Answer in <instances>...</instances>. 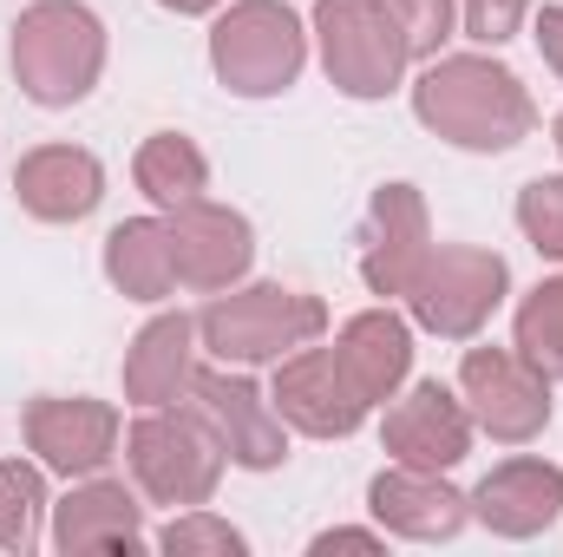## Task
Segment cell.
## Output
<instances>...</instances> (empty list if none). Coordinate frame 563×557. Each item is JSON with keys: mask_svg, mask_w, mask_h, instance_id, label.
Masks as SVG:
<instances>
[{"mask_svg": "<svg viewBox=\"0 0 563 557\" xmlns=\"http://www.w3.org/2000/svg\"><path fill=\"white\" fill-rule=\"evenodd\" d=\"M413 112H420L426 132H439L459 151H511V144L531 139L538 125V106L525 92V79L485 53H452V59H432L413 86Z\"/></svg>", "mask_w": 563, "mask_h": 557, "instance_id": "1", "label": "cell"}, {"mask_svg": "<svg viewBox=\"0 0 563 557\" xmlns=\"http://www.w3.org/2000/svg\"><path fill=\"white\" fill-rule=\"evenodd\" d=\"M106 73V26L86 0H33L13 20V79L33 106H79Z\"/></svg>", "mask_w": 563, "mask_h": 557, "instance_id": "2", "label": "cell"}, {"mask_svg": "<svg viewBox=\"0 0 563 557\" xmlns=\"http://www.w3.org/2000/svg\"><path fill=\"white\" fill-rule=\"evenodd\" d=\"M328 328V302L308 288H282V282H256L236 295H217L197 315V341L230 368H256V361H282L308 341H321Z\"/></svg>", "mask_w": 563, "mask_h": 557, "instance_id": "3", "label": "cell"}, {"mask_svg": "<svg viewBox=\"0 0 563 557\" xmlns=\"http://www.w3.org/2000/svg\"><path fill=\"white\" fill-rule=\"evenodd\" d=\"M308 59V33L295 20V7L282 0H236L217 26H210V66L236 99H276L301 79Z\"/></svg>", "mask_w": 563, "mask_h": 557, "instance_id": "4", "label": "cell"}, {"mask_svg": "<svg viewBox=\"0 0 563 557\" xmlns=\"http://www.w3.org/2000/svg\"><path fill=\"white\" fill-rule=\"evenodd\" d=\"M125 459H132V479L157 505H210L217 485H223V446L217 433L197 414H177V407H144V419L125 433Z\"/></svg>", "mask_w": 563, "mask_h": 557, "instance_id": "5", "label": "cell"}, {"mask_svg": "<svg viewBox=\"0 0 563 557\" xmlns=\"http://www.w3.org/2000/svg\"><path fill=\"white\" fill-rule=\"evenodd\" d=\"M314 33H321V66L347 99H387L413 59L387 0H314Z\"/></svg>", "mask_w": 563, "mask_h": 557, "instance_id": "6", "label": "cell"}, {"mask_svg": "<svg viewBox=\"0 0 563 557\" xmlns=\"http://www.w3.org/2000/svg\"><path fill=\"white\" fill-rule=\"evenodd\" d=\"M505 288H511V270H505L498 250L445 243V250L426 256V270H420L407 302H413V321L420 328L445 335V341H472L492 321V308L505 302Z\"/></svg>", "mask_w": 563, "mask_h": 557, "instance_id": "7", "label": "cell"}, {"mask_svg": "<svg viewBox=\"0 0 563 557\" xmlns=\"http://www.w3.org/2000/svg\"><path fill=\"white\" fill-rule=\"evenodd\" d=\"M459 394L472 407V426H485L505 446H525L551 426V381L518 348H465Z\"/></svg>", "mask_w": 563, "mask_h": 557, "instance_id": "8", "label": "cell"}, {"mask_svg": "<svg viewBox=\"0 0 563 557\" xmlns=\"http://www.w3.org/2000/svg\"><path fill=\"white\" fill-rule=\"evenodd\" d=\"M190 414L217 433L223 459L243 466V472H276L282 459H288L282 414L263 401L256 381H243V374H230V368H197V374H190Z\"/></svg>", "mask_w": 563, "mask_h": 557, "instance_id": "9", "label": "cell"}, {"mask_svg": "<svg viewBox=\"0 0 563 557\" xmlns=\"http://www.w3.org/2000/svg\"><path fill=\"white\" fill-rule=\"evenodd\" d=\"M170 263H177V282L184 288H203V295H223L250 276L256 263V230L250 217L197 197L184 210H170Z\"/></svg>", "mask_w": 563, "mask_h": 557, "instance_id": "10", "label": "cell"}, {"mask_svg": "<svg viewBox=\"0 0 563 557\" xmlns=\"http://www.w3.org/2000/svg\"><path fill=\"white\" fill-rule=\"evenodd\" d=\"M426 256H432V223L413 184H380L367 204V230H361V282L374 295H413Z\"/></svg>", "mask_w": 563, "mask_h": 557, "instance_id": "11", "label": "cell"}, {"mask_svg": "<svg viewBox=\"0 0 563 557\" xmlns=\"http://www.w3.org/2000/svg\"><path fill=\"white\" fill-rule=\"evenodd\" d=\"M26 446L40 452L46 472L92 479L119 452V407L112 401H86V394H73V401L46 394V401L26 407Z\"/></svg>", "mask_w": 563, "mask_h": 557, "instance_id": "12", "label": "cell"}, {"mask_svg": "<svg viewBox=\"0 0 563 557\" xmlns=\"http://www.w3.org/2000/svg\"><path fill=\"white\" fill-rule=\"evenodd\" d=\"M276 414L295 426V433H308V439H347L361 419H367V401L347 387V374H341V361H334V348H295V354H282L276 368Z\"/></svg>", "mask_w": 563, "mask_h": 557, "instance_id": "13", "label": "cell"}, {"mask_svg": "<svg viewBox=\"0 0 563 557\" xmlns=\"http://www.w3.org/2000/svg\"><path fill=\"white\" fill-rule=\"evenodd\" d=\"M387 452L400 466H426V472H452L465 452H472V407L439 387V381H420L407 387L394 407H387V426H380Z\"/></svg>", "mask_w": 563, "mask_h": 557, "instance_id": "14", "label": "cell"}, {"mask_svg": "<svg viewBox=\"0 0 563 557\" xmlns=\"http://www.w3.org/2000/svg\"><path fill=\"white\" fill-rule=\"evenodd\" d=\"M367 512L394 532V538H459V525L472 518V499L459 485H445V472H426V466H387L374 485H367Z\"/></svg>", "mask_w": 563, "mask_h": 557, "instance_id": "15", "label": "cell"}, {"mask_svg": "<svg viewBox=\"0 0 563 557\" xmlns=\"http://www.w3.org/2000/svg\"><path fill=\"white\" fill-rule=\"evenodd\" d=\"M13 197H20V210L40 217V223H79V217H92L99 197H106V164H99L92 151H79V144H40V151L20 157Z\"/></svg>", "mask_w": 563, "mask_h": 557, "instance_id": "16", "label": "cell"}, {"mask_svg": "<svg viewBox=\"0 0 563 557\" xmlns=\"http://www.w3.org/2000/svg\"><path fill=\"white\" fill-rule=\"evenodd\" d=\"M472 518L498 538H538L563 518V466L551 459H505L472 492Z\"/></svg>", "mask_w": 563, "mask_h": 557, "instance_id": "17", "label": "cell"}, {"mask_svg": "<svg viewBox=\"0 0 563 557\" xmlns=\"http://www.w3.org/2000/svg\"><path fill=\"white\" fill-rule=\"evenodd\" d=\"M144 545V512L139 499L119 479H86L59 499L53 512V551L79 557V551H139Z\"/></svg>", "mask_w": 563, "mask_h": 557, "instance_id": "18", "label": "cell"}, {"mask_svg": "<svg viewBox=\"0 0 563 557\" xmlns=\"http://www.w3.org/2000/svg\"><path fill=\"white\" fill-rule=\"evenodd\" d=\"M334 361L347 374V387L374 407V401H394L407 387V368H413V328L394 315V308H367L354 315L341 335H334Z\"/></svg>", "mask_w": 563, "mask_h": 557, "instance_id": "19", "label": "cell"}, {"mask_svg": "<svg viewBox=\"0 0 563 557\" xmlns=\"http://www.w3.org/2000/svg\"><path fill=\"white\" fill-rule=\"evenodd\" d=\"M190 374H197V321L190 315H157L132 335L125 394L139 407H170L177 394H190Z\"/></svg>", "mask_w": 563, "mask_h": 557, "instance_id": "20", "label": "cell"}, {"mask_svg": "<svg viewBox=\"0 0 563 557\" xmlns=\"http://www.w3.org/2000/svg\"><path fill=\"white\" fill-rule=\"evenodd\" d=\"M106 276L132 302H164L177 288V263H170V223L157 217H132L106 237Z\"/></svg>", "mask_w": 563, "mask_h": 557, "instance_id": "21", "label": "cell"}, {"mask_svg": "<svg viewBox=\"0 0 563 557\" xmlns=\"http://www.w3.org/2000/svg\"><path fill=\"white\" fill-rule=\"evenodd\" d=\"M132 177H139V190L157 210H184V204H197L210 190V157L184 139V132H157V139L139 144Z\"/></svg>", "mask_w": 563, "mask_h": 557, "instance_id": "22", "label": "cell"}, {"mask_svg": "<svg viewBox=\"0 0 563 557\" xmlns=\"http://www.w3.org/2000/svg\"><path fill=\"white\" fill-rule=\"evenodd\" d=\"M518 354H525L544 381H563V276L538 282V288L518 302Z\"/></svg>", "mask_w": 563, "mask_h": 557, "instance_id": "23", "label": "cell"}, {"mask_svg": "<svg viewBox=\"0 0 563 557\" xmlns=\"http://www.w3.org/2000/svg\"><path fill=\"white\" fill-rule=\"evenodd\" d=\"M40 512H46V479L26 459L0 466V551H33L40 545Z\"/></svg>", "mask_w": 563, "mask_h": 557, "instance_id": "24", "label": "cell"}, {"mask_svg": "<svg viewBox=\"0 0 563 557\" xmlns=\"http://www.w3.org/2000/svg\"><path fill=\"white\" fill-rule=\"evenodd\" d=\"M157 551L170 557H243V532L236 525H223V518H210L203 505H190L184 518H170L164 532H157Z\"/></svg>", "mask_w": 563, "mask_h": 557, "instance_id": "25", "label": "cell"}, {"mask_svg": "<svg viewBox=\"0 0 563 557\" xmlns=\"http://www.w3.org/2000/svg\"><path fill=\"white\" fill-rule=\"evenodd\" d=\"M518 230L531 237L538 256L563 263V177H538L518 190Z\"/></svg>", "mask_w": 563, "mask_h": 557, "instance_id": "26", "label": "cell"}, {"mask_svg": "<svg viewBox=\"0 0 563 557\" xmlns=\"http://www.w3.org/2000/svg\"><path fill=\"white\" fill-rule=\"evenodd\" d=\"M387 13L400 20V33H407V53L413 59H439V46L452 40V0H387Z\"/></svg>", "mask_w": 563, "mask_h": 557, "instance_id": "27", "label": "cell"}, {"mask_svg": "<svg viewBox=\"0 0 563 557\" xmlns=\"http://www.w3.org/2000/svg\"><path fill=\"white\" fill-rule=\"evenodd\" d=\"M459 7H465V33H472L478 46H505V40H518L525 13H531L538 0H459Z\"/></svg>", "mask_w": 563, "mask_h": 557, "instance_id": "28", "label": "cell"}, {"mask_svg": "<svg viewBox=\"0 0 563 557\" xmlns=\"http://www.w3.org/2000/svg\"><path fill=\"white\" fill-rule=\"evenodd\" d=\"M538 53H544V66L563 79V7H544L538 13Z\"/></svg>", "mask_w": 563, "mask_h": 557, "instance_id": "29", "label": "cell"}, {"mask_svg": "<svg viewBox=\"0 0 563 557\" xmlns=\"http://www.w3.org/2000/svg\"><path fill=\"white\" fill-rule=\"evenodd\" d=\"M328 551H380V532H321L314 557H328Z\"/></svg>", "mask_w": 563, "mask_h": 557, "instance_id": "30", "label": "cell"}, {"mask_svg": "<svg viewBox=\"0 0 563 557\" xmlns=\"http://www.w3.org/2000/svg\"><path fill=\"white\" fill-rule=\"evenodd\" d=\"M157 7H170V13H210V7H223V0H157Z\"/></svg>", "mask_w": 563, "mask_h": 557, "instance_id": "31", "label": "cell"}, {"mask_svg": "<svg viewBox=\"0 0 563 557\" xmlns=\"http://www.w3.org/2000/svg\"><path fill=\"white\" fill-rule=\"evenodd\" d=\"M558 151H563V112H558Z\"/></svg>", "mask_w": 563, "mask_h": 557, "instance_id": "32", "label": "cell"}]
</instances>
